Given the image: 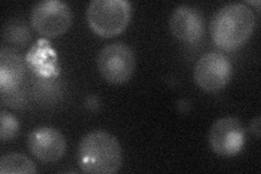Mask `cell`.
I'll use <instances>...</instances> for the list:
<instances>
[{"label":"cell","mask_w":261,"mask_h":174,"mask_svg":"<svg viewBox=\"0 0 261 174\" xmlns=\"http://www.w3.org/2000/svg\"><path fill=\"white\" fill-rule=\"evenodd\" d=\"M250 130H251L252 133L256 135L257 138L260 137V117H259V115L251 121Z\"/></svg>","instance_id":"obj_14"},{"label":"cell","mask_w":261,"mask_h":174,"mask_svg":"<svg viewBox=\"0 0 261 174\" xmlns=\"http://www.w3.org/2000/svg\"><path fill=\"white\" fill-rule=\"evenodd\" d=\"M245 130L241 121L233 117L217 120L212 124L208 140L215 154L222 157L238 155L245 145Z\"/></svg>","instance_id":"obj_7"},{"label":"cell","mask_w":261,"mask_h":174,"mask_svg":"<svg viewBox=\"0 0 261 174\" xmlns=\"http://www.w3.org/2000/svg\"><path fill=\"white\" fill-rule=\"evenodd\" d=\"M97 67L107 82L111 84H124L134 74L135 54L133 49L124 43L109 44L99 52Z\"/></svg>","instance_id":"obj_4"},{"label":"cell","mask_w":261,"mask_h":174,"mask_svg":"<svg viewBox=\"0 0 261 174\" xmlns=\"http://www.w3.org/2000/svg\"><path fill=\"white\" fill-rule=\"evenodd\" d=\"M232 64L220 53H207L197 60L194 68V79L206 92L215 93L223 89L232 78Z\"/></svg>","instance_id":"obj_6"},{"label":"cell","mask_w":261,"mask_h":174,"mask_svg":"<svg viewBox=\"0 0 261 174\" xmlns=\"http://www.w3.org/2000/svg\"><path fill=\"white\" fill-rule=\"evenodd\" d=\"M123 161L118 139L106 131L97 130L81 139L77 148L80 169L91 174L117 173Z\"/></svg>","instance_id":"obj_2"},{"label":"cell","mask_w":261,"mask_h":174,"mask_svg":"<svg viewBox=\"0 0 261 174\" xmlns=\"http://www.w3.org/2000/svg\"><path fill=\"white\" fill-rule=\"evenodd\" d=\"M25 74L22 57L12 49L4 48L0 53V89L10 93L20 86Z\"/></svg>","instance_id":"obj_10"},{"label":"cell","mask_w":261,"mask_h":174,"mask_svg":"<svg viewBox=\"0 0 261 174\" xmlns=\"http://www.w3.org/2000/svg\"><path fill=\"white\" fill-rule=\"evenodd\" d=\"M170 30L177 39L187 44H194L203 36L205 21L197 8L182 5L171 14Z\"/></svg>","instance_id":"obj_9"},{"label":"cell","mask_w":261,"mask_h":174,"mask_svg":"<svg viewBox=\"0 0 261 174\" xmlns=\"http://www.w3.org/2000/svg\"><path fill=\"white\" fill-rule=\"evenodd\" d=\"M132 16V5L126 0H93L86 10L88 26L105 38L123 32Z\"/></svg>","instance_id":"obj_3"},{"label":"cell","mask_w":261,"mask_h":174,"mask_svg":"<svg viewBox=\"0 0 261 174\" xmlns=\"http://www.w3.org/2000/svg\"><path fill=\"white\" fill-rule=\"evenodd\" d=\"M31 21L39 34L58 37L71 28L73 14L68 4L59 0H43L32 8Z\"/></svg>","instance_id":"obj_5"},{"label":"cell","mask_w":261,"mask_h":174,"mask_svg":"<svg viewBox=\"0 0 261 174\" xmlns=\"http://www.w3.org/2000/svg\"><path fill=\"white\" fill-rule=\"evenodd\" d=\"M20 123L13 114L5 110L0 113V139L2 142L11 140L19 133Z\"/></svg>","instance_id":"obj_13"},{"label":"cell","mask_w":261,"mask_h":174,"mask_svg":"<svg viewBox=\"0 0 261 174\" xmlns=\"http://www.w3.org/2000/svg\"><path fill=\"white\" fill-rule=\"evenodd\" d=\"M37 169L29 157L19 153H10L0 159V173L2 174H33Z\"/></svg>","instance_id":"obj_11"},{"label":"cell","mask_w":261,"mask_h":174,"mask_svg":"<svg viewBox=\"0 0 261 174\" xmlns=\"http://www.w3.org/2000/svg\"><path fill=\"white\" fill-rule=\"evenodd\" d=\"M31 33L25 23L21 21H13L5 28L4 37L14 44H24L30 39Z\"/></svg>","instance_id":"obj_12"},{"label":"cell","mask_w":261,"mask_h":174,"mask_svg":"<svg viewBox=\"0 0 261 174\" xmlns=\"http://www.w3.org/2000/svg\"><path fill=\"white\" fill-rule=\"evenodd\" d=\"M32 155L43 162L60 160L67 151V140L60 131L49 127L33 130L28 138Z\"/></svg>","instance_id":"obj_8"},{"label":"cell","mask_w":261,"mask_h":174,"mask_svg":"<svg viewBox=\"0 0 261 174\" xmlns=\"http://www.w3.org/2000/svg\"><path fill=\"white\" fill-rule=\"evenodd\" d=\"M255 27L256 15L250 7L244 3H231L212 16L210 34L218 47L231 52L246 43Z\"/></svg>","instance_id":"obj_1"}]
</instances>
